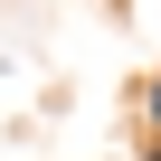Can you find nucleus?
I'll list each match as a JSON object with an SVG mask.
<instances>
[{
	"mask_svg": "<svg viewBox=\"0 0 161 161\" xmlns=\"http://www.w3.org/2000/svg\"><path fill=\"white\" fill-rule=\"evenodd\" d=\"M142 114H152V133H161V86H152V95H142Z\"/></svg>",
	"mask_w": 161,
	"mask_h": 161,
	"instance_id": "1",
	"label": "nucleus"
},
{
	"mask_svg": "<svg viewBox=\"0 0 161 161\" xmlns=\"http://www.w3.org/2000/svg\"><path fill=\"white\" fill-rule=\"evenodd\" d=\"M142 161H161V142H152V152H142Z\"/></svg>",
	"mask_w": 161,
	"mask_h": 161,
	"instance_id": "2",
	"label": "nucleus"
}]
</instances>
